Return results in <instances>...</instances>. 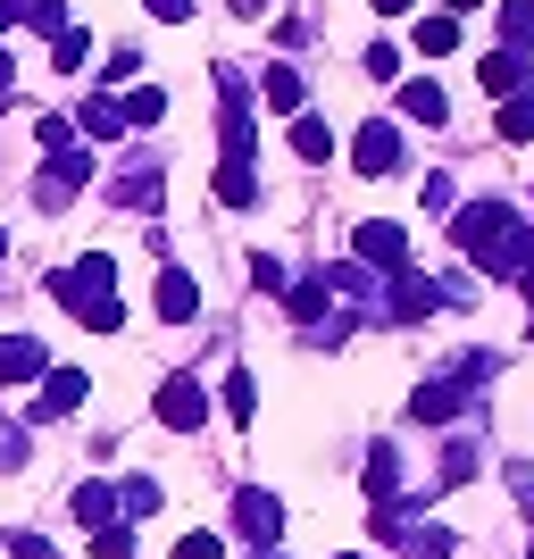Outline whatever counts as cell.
<instances>
[{"label": "cell", "mask_w": 534, "mask_h": 559, "mask_svg": "<svg viewBox=\"0 0 534 559\" xmlns=\"http://www.w3.org/2000/svg\"><path fill=\"white\" fill-rule=\"evenodd\" d=\"M251 409H259V401H251V376L234 368V376H226V418H251Z\"/></svg>", "instance_id": "33"}, {"label": "cell", "mask_w": 534, "mask_h": 559, "mask_svg": "<svg viewBox=\"0 0 534 559\" xmlns=\"http://www.w3.org/2000/svg\"><path fill=\"white\" fill-rule=\"evenodd\" d=\"M234 17H268V0H226Z\"/></svg>", "instance_id": "39"}, {"label": "cell", "mask_w": 534, "mask_h": 559, "mask_svg": "<svg viewBox=\"0 0 534 559\" xmlns=\"http://www.w3.org/2000/svg\"><path fill=\"white\" fill-rule=\"evenodd\" d=\"M159 318H167V326H192V318H201V284H192L185 267H167V276H159Z\"/></svg>", "instance_id": "16"}, {"label": "cell", "mask_w": 534, "mask_h": 559, "mask_svg": "<svg viewBox=\"0 0 534 559\" xmlns=\"http://www.w3.org/2000/svg\"><path fill=\"white\" fill-rule=\"evenodd\" d=\"M151 17H159V25H185V17H192V0H151Z\"/></svg>", "instance_id": "37"}, {"label": "cell", "mask_w": 534, "mask_h": 559, "mask_svg": "<svg viewBox=\"0 0 534 559\" xmlns=\"http://www.w3.org/2000/svg\"><path fill=\"white\" fill-rule=\"evenodd\" d=\"M75 126H84V134H126V100H84V117H75Z\"/></svg>", "instance_id": "29"}, {"label": "cell", "mask_w": 534, "mask_h": 559, "mask_svg": "<svg viewBox=\"0 0 534 559\" xmlns=\"http://www.w3.org/2000/svg\"><path fill=\"white\" fill-rule=\"evenodd\" d=\"M393 543H401V559H451V526H435V518L418 535H393Z\"/></svg>", "instance_id": "23"}, {"label": "cell", "mask_w": 534, "mask_h": 559, "mask_svg": "<svg viewBox=\"0 0 534 559\" xmlns=\"http://www.w3.org/2000/svg\"><path fill=\"white\" fill-rule=\"evenodd\" d=\"M510 226H518V217H510V201H476V210H460V226H451V234H460V251H476V259H485V251H493V242H501Z\"/></svg>", "instance_id": "7"}, {"label": "cell", "mask_w": 534, "mask_h": 559, "mask_svg": "<svg viewBox=\"0 0 534 559\" xmlns=\"http://www.w3.org/2000/svg\"><path fill=\"white\" fill-rule=\"evenodd\" d=\"M159 192H167V185H159V167H142V159H134V167L109 185V201H117V210H159Z\"/></svg>", "instance_id": "17"}, {"label": "cell", "mask_w": 534, "mask_h": 559, "mask_svg": "<svg viewBox=\"0 0 534 559\" xmlns=\"http://www.w3.org/2000/svg\"><path fill=\"white\" fill-rule=\"evenodd\" d=\"M210 201H217V210H259V176H251V159H217Z\"/></svg>", "instance_id": "11"}, {"label": "cell", "mask_w": 534, "mask_h": 559, "mask_svg": "<svg viewBox=\"0 0 534 559\" xmlns=\"http://www.w3.org/2000/svg\"><path fill=\"white\" fill-rule=\"evenodd\" d=\"M526 201H534V192H526Z\"/></svg>", "instance_id": "44"}, {"label": "cell", "mask_w": 534, "mask_h": 559, "mask_svg": "<svg viewBox=\"0 0 534 559\" xmlns=\"http://www.w3.org/2000/svg\"><path fill=\"white\" fill-rule=\"evenodd\" d=\"M476 84H485V93H526V50H485V59H476Z\"/></svg>", "instance_id": "15"}, {"label": "cell", "mask_w": 534, "mask_h": 559, "mask_svg": "<svg viewBox=\"0 0 534 559\" xmlns=\"http://www.w3.org/2000/svg\"><path fill=\"white\" fill-rule=\"evenodd\" d=\"M259 100H268V109H301V68H284V59H276V68L259 75Z\"/></svg>", "instance_id": "20"}, {"label": "cell", "mask_w": 534, "mask_h": 559, "mask_svg": "<svg viewBox=\"0 0 534 559\" xmlns=\"http://www.w3.org/2000/svg\"><path fill=\"white\" fill-rule=\"evenodd\" d=\"M159 117H167V93H159V84H134V93H126V126H134V134H151Z\"/></svg>", "instance_id": "21"}, {"label": "cell", "mask_w": 534, "mask_h": 559, "mask_svg": "<svg viewBox=\"0 0 534 559\" xmlns=\"http://www.w3.org/2000/svg\"><path fill=\"white\" fill-rule=\"evenodd\" d=\"M359 75H368V84H401V50H393V43H368Z\"/></svg>", "instance_id": "31"}, {"label": "cell", "mask_w": 534, "mask_h": 559, "mask_svg": "<svg viewBox=\"0 0 534 559\" xmlns=\"http://www.w3.org/2000/svg\"><path fill=\"white\" fill-rule=\"evenodd\" d=\"M351 259L376 267V276H401V267H410V226H393V217H359V226H351Z\"/></svg>", "instance_id": "1"}, {"label": "cell", "mask_w": 534, "mask_h": 559, "mask_svg": "<svg viewBox=\"0 0 534 559\" xmlns=\"http://www.w3.org/2000/svg\"><path fill=\"white\" fill-rule=\"evenodd\" d=\"M109 284H117V267L93 251V259H75V267H59V276H50V293H59L75 318H93V309H109V301H117Z\"/></svg>", "instance_id": "2"}, {"label": "cell", "mask_w": 534, "mask_h": 559, "mask_svg": "<svg viewBox=\"0 0 534 559\" xmlns=\"http://www.w3.org/2000/svg\"><path fill=\"white\" fill-rule=\"evenodd\" d=\"M293 151L301 159H334V126L325 117H293Z\"/></svg>", "instance_id": "24"}, {"label": "cell", "mask_w": 534, "mask_h": 559, "mask_svg": "<svg viewBox=\"0 0 534 559\" xmlns=\"http://www.w3.org/2000/svg\"><path fill=\"white\" fill-rule=\"evenodd\" d=\"M226 526L242 543H259V551H276V543H284V501H276V492H259V485H242V492H234V510H226Z\"/></svg>", "instance_id": "3"}, {"label": "cell", "mask_w": 534, "mask_h": 559, "mask_svg": "<svg viewBox=\"0 0 534 559\" xmlns=\"http://www.w3.org/2000/svg\"><path fill=\"white\" fill-rule=\"evenodd\" d=\"M401 117H418V126H442V117H451V100H442V84H426V75H410V84H401Z\"/></svg>", "instance_id": "19"}, {"label": "cell", "mask_w": 534, "mask_h": 559, "mask_svg": "<svg viewBox=\"0 0 534 559\" xmlns=\"http://www.w3.org/2000/svg\"><path fill=\"white\" fill-rule=\"evenodd\" d=\"M25 451H34V435H25V426H9V418H0V467H25Z\"/></svg>", "instance_id": "32"}, {"label": "cell", "mask_w": 534, "mask_h": 559, "mask_svg": "<svg viewBox=\"0 0 534 559\" xmlns=\"http://www.w3.org/2000/svg\"><path fill=\"white\" fill-rule=\"evenodd\" d=\"M84 401H93V376H84V368H50L34 418H68V409H84Z\"/></svg>", "instance_id": "9"}, {"label": "cell", "mask_w": 534, "mask_h": 559, "mask_svg": "<svg viewBox=\"0 0 534 559\" xmlns=\"http://www.w3.org/2000/svg\"><path fill=\"white\" fill-rule=\"evenodd\" d=\"M68 510H75V526H93V535H109V526H126V501H117L100 476H84V485L68 492Z\"/></svg>", "instance_id": "8"}, {"label": "cell", "mask_w": 534, "mask_h": 559, "mask_svg": "<svg viewBox=\"0 0 534 559\" xmlns=\"http://www.w3.org/2000/svg\"><path fill=\"white\" fill-rule=\"evenodd\" d=\"M334 559H359V551H334Z\"/></svg>", "instance_id": "42"}, {"label": "cell", "mask_w": 534, "mask_h": 559, "mask_svg": "<svg viewBox=\"0 0 534 559\" xmlns=\"http://www.w3.org/2000/svg\"><path fill=\"white\" fill-rule=\"evenodd\" d=\"M534 43V0H501V50H526Z\"/></svg>", "instance_id": "25"}, {"label": "cell", "mask_w": 534, "mask_h": 559, "mask_svg": "<svg viewBox=\"0 0 534 559\" xmlns=\"http://www.w3.org/2000/svg\"><path fill=\"white\" fill-rule=\"evenodd\" d=\"M25 376H50L43 334H0V384H25Z\"/></svg>", "instance_id": "10"}, {"label": "cell", "mask_w": 534, "mask_h": 559, "mask_svg": "<svg viewBox=\"0 0 534 559\" xmlns=\"http://www.w3.org/2000/svg\"><path fill=\"white\" fill-rule=\"evenodd\" d=\"M151 409H159V426H176V435H201V418H210V393H201L192 376H167Z\"/></svg>", "instance_id": "4"}, {"label": "cell", "mask_w": 534, "mask_h": 559, "mask_svg": "<svg viewBox=\"0 0 534 559\" xmlns=\"http://www.w3.org/2000/svg\"><path fill=\"white\" fill-rule=\"evenodd\" d=\"M17 25H34V34H68V0H17Z\"/></svg>", "instance_id": "22"}, {"label": "cell", "mask_w": 534, "mask_h": 559, "mask_svg": "<svg viewBox=\"0 0 534 559\" xmlns=\"http://www.w3.org/2000/svg\"><path fill=\"white\" fill-rule=\"evenodd\" d=\"M9 551H17V559H59V551H50L43 535H9Z\"/></svg>", "instance_id": "36"}, {"label": "cell", "mask_w": 534, "mask_h": 559, "mask_svg": "<svg viewBox=\"0 0 534 559\" xmlns=\"http://www.w3.org/2000/svg\"><path fill=\"white\" fill-rule=\"evenodd\" d=\"M217 551H226V535H210V526H201V535H185V543H176V559H217Z\"/></svg>", "instance_id": "35"}, {"label": "cell", "mask_w": 534, "mask_h": 559, "mask_svg": "<svg viewBox=\"0 0 534 559\" xmlns=\"http://www.w3.org/2000/svg\"><path fill=\"white\" fill-rule=\"evenodd\" d=\"M467 409V376H426L418 393H410V418L418 426H451Z\"/></svg>", "instance_id": "5"}, {"label": "cell", "mask_w": 534, "mask_h": 559, "mask_svg": "<svg viewBox=\"0 0 534 559\" xmlns=\"http://www.w3.org/2000/svg\"><path fill=\"white\" fill-rule=\"evenodd\" d=\"M9 25H17V0H0V34H9Z\"/></svg>", "instance_id": "40"}, {"label": "cell", "mask_w": 534, "mask_h": 559, "mask_svg": "<svg viewBox=\"0 0 534 559\" xmlns=\"http://www.w3.org/2000/svg\"><path fill=\"white\" fill-rule=\"evenodd\" d=\"M526 134H534V84L501 100V142H526Z\"/></svg>", "instance_id": "27"}, {"label": "cell", "mask_w": 534, "mask_h": 559, "mask_svg": "<svg viewBox=\"0 0 534 559\" xmlns=\"http://www.w3.org/2000/svg\"><path fill=\"white\" fill-rule=\"evenodd\" d=\"M351 167H359V176H393L401 167V126H384V117L359 126V134H351Z\"/></svg>", "instance_id": "6"}, {"label": "cell", "mask_w": 534, "mask_h": 559, "mask_svg": "<svg viewBox=\"0 0 534 559\" xmlns=\"http://www.w3.org/2000/svg\"><path fill=\"white\" fill-rule=\"evenodd\" d=\"M100 559H134V526H109V535H93Z\"/></svg>", "instance_id": "34"}, {"label": "cell", "mask_w": 534, "mask_h": 559, "mask_svg": "<svg viewBox=\"0 0 534 559\" xmlns=\"http://www.w3.org/2000/svg\"><path fill=\"white\" fill-rule=\"evenodd\" d=\"M325 309H334V276H293L284 318H293V326H325Z\"/></svg>", "instance_id": "13"}, {"label": "cell", "mask_w": 534, "mask_h": 559, "mask_svg": "<svg viewBox=\"0 0 534 559\" xmlns=\"http://www.w3.org/2000/svg\"><path fill=\"white\" fill-rule=\"evenodd\" d=\"M359 485H368L376 510H393V492H401V451H393V443H368V467H359Z\"/></svg>", "instance_id": "14"}, {"label": "cell", "mask_w": 534, "mask_h": 559, "mask_svg": "<svg viewBox=\"0 0 534 559\" xmlns=\"http://www.w3.org/2000/svg\"><path fill=\"white\" fill-rule=\"evenodd\" d=\"M418 59H442V50H460V9H435V17H418Z\"/></svg>", "instance_id": "18"}, {"label": "cell", "mask_w": 534, "mask_h": 559, "mask_svg": "<svg viewBox=\"0 0 534 559\" xmlns=\"http://www.w3.org/2000/svg\"><path fill=\"white\" fill-rule=\"evenodd\" d=\"M251 284L259 293H293V267H284L276 251H251Z\"/></svg>", "instance_id": "30"}, {"label": "cell", "mask_w": 534, "mask_h": 559, "mask_svg": "<svg viewBox=\"0 0 534 559\" xmlns=\"http://www.w3.org/2000/svg\"><path fill=\"white\" fill-rule=\"evenodd\" d=\"M442 9H460V17H467V9H485V0H442Z\"/></svg>", "instance_id": "41"}, {"label": "cell", "mask_w": 534, "mask_h": 559, "mask_svg": "<svg viewBox=\"0 0 534 559\" xmlns=\"http://www.w3.org/2000/svg\"><path fill=\"white\" fill-rule=\"evenodd\" d=\"M0 251H9V242H0Z\"/></svg>", "instance_id": "43"}, {"label": "cell", "mask_w": 534, "mask_h": 559, "mask_svg": "<svg viewBox=\"0 0 534 559\" xmlns=\"http://www.w3.org/2000/svg\"><path fill=\"white\" fill-rule=\"evenodd\" d=\"M376 17H410V9H418V0H368Z\"/></svg>", "instance_id": "38"}, {"label": "cell", "mask_w": 534, "mask_h": 559, "mask_svg": "<svg viewBox=\"0 0 534 559\" xmlns=\"http://www.w3.org/2000/svg\"><path fill=\"white\" fill-rule=\"evenodd\" d=\"M84 59H93V34H75V25H68V34L50 43V68H59V75H84Z\"/></svg>", "instance_id": "28"}, {"label": "cell", "mask_w": 534, "mask_h": 559, "mask_svg": "<svg viewBox=\"0 0 534 559\" xmlns=\"http://www.w3.org/2000/svg\"><path fill=\"white\" fill-rule=\"evenodd\" d=\"M117 501H126V526H134V518H151V510H159V476H126V485H117Z\"/></svg>", "instance_id": "26"}, {"label": "cell", "mask_w": 534, "mask_h": 559, "mask_svg": "<svg viewBox=\"0 0 534 559\" xmlns=\"http://www.w3.org/2000/svg\"><path fill=\"white\" fill-rule=\"evenodd\" d=\"M435 301H442V284H435V276H418V267H401L393 293H384V318H426Z\"/></svg>", "instance_id": "12"}]
</instances>
